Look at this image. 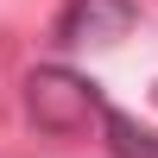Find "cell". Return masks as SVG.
<instances>
[{
  "label": "cell",
  "instance_id": "1",
  "mask_svg": "<svg viewBox=\"0 0 158 158\" xmlns=\"http://www.w3.org/2000/svg\"><path fill=\"white\" fill-rule=\"evenodd\" d=\"M25 108L44 133H76L89 127V114H101V82L63 70V63H38L25 76Z\"/></svg>",
  "mask_w": 158,
  "mask_h": 158
},
{
  "label": "cell",
  "instance_id": "2",
  "mask_svg": "<svg viewBox=\"0 0 158 158\" xmlns=\"http://www.w3.org/2000/svg\"><path fill=\"white\" fill-rule=\"evenodd\" d=\"M133 19H139V0H70L57 13V25H51V38L63 51H76V44H114V38H127Z\"/></svg>",
  "mask_w": 158,
  "mask_h": 158
},
{
  "label": "cell",
  "instance_id": "3",
  "mask_svg": "<svg viewBox=\"0 0 158 158\" xmlns=\"http://www.w3.org/2000/svg\"><path fill=\"white\" fill-rule=\"evenodd\" d=\"M101 133H108V152L114 158H158V133H146V127L133 120V114H120L114 101H101Z\"/></svg>",
  "mask_w": 158,
  "mask_h": 158
}]
</instances>
